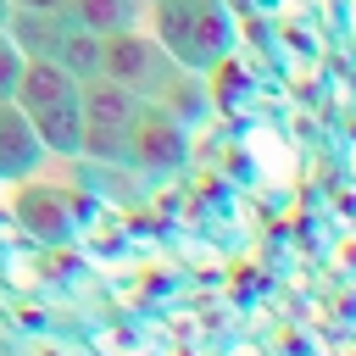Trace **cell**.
I'll use <instances>...</instances> for the list:
<instances>
[{
	"mask_svg": "<svg viewBox=\"0 0 356 356\" xmlns=\"http://www.w3.org/2000/svg\"><path fill=\"white\" fill-rule=\"evenodd\" d=\"M78 78L44 56H22V78H17V106L22 117L33 122L44 156H61V161H78L83 156V111H78Z\"/></svg>",
	"mask_w": 356,
	"mask_h": 356,
	"instance_id": "obj_1",
	"label": "cell"
},
{
	"mask_svg": "<svg viewBox=\"0 0 356 356\" xmlns=\"http://www.w3.org/2000/svg\"><path fill=\"white\" fill-rule=\"evenodd\" d=\"M145 22L161 39V50L178 67H189V72L217 67L228 56V44H234V28H228V17H222L217 0H156L145 11Z\"/></svg>",
	"mask_w": 356,
	"mask_h": 356,
	"instance_id": "obj_2",
	"label": "cell"
},
{
	"mask_svg": "<svg viewBox=\"0 0 356 356\" xmlns=\"http://www.w3.org/2000/svg\"><path fill=\"white\" fill-rule=\"evenodd\" d=\"M78 111H83V156L95 167H128V134L145 117V100L111 78H83L78 89Z\"/></svg>",
	"mask_w": 356,
	"mask_h": 356,
	"instance_id": "obj_3",
	"label": "cell"
},
{
	"mask_svg": "<svg viewBox=\"0 0 356 356\" xmlns=\"http://www.w3.org/2000/svg\"><path fill=\"white\" fill-rule=\"evenodd\" d=\"M184 72H189V67H178L150 28H122V33H106V39H100V78L134 89L145 106H156Z\"/></svg>",
	"mask_w": 356,
	"mask_h": 356,
	"instance_id": "obj_4",
	"label": "cell"
},
{
	"mask_svg": "<svg viewBox=\"0 0 356 356\" xmlns=\"http://www.w3.org/2000/svg\"><path fill=\"white\" fill-rule=\"evenodd\" d=\"M189 156V128L156 106H145V117L128 134V172H178Z\"/></svg>",
	"mask_w": 356,
	"mask_h": 356,
	"instance_id": "obj_5",
	"label": "cell"
},
{
	"mask_svg": "<svg viewBox=\"0 0 356 356\" xmlns=\"http://www.w3.org/2000/svg\"><path fill=\"white\" fill-rule=\"evenodd\" d=\"M39 161H44V145L33 122L22 117L17 100H0V178H33Z\"/></svg>",
	"mask_w": 356,
	"mask_h": 356,
	"instance_id": "obj_6",
	"label": "cell"
},
{
	"mask_svg": "<svg viewBox=\"0 0 356 356\" xmlns=\"http://www.w3.org/2000/svg\"><path fill=\"white\" fill-rule=\"evenodd\" d=\"M17 222H22L33 239H44V245H61V239L72 234L67 195H61V189H44V184H28V189L17 195Z\"/></svg>",
	"mask_w": 356,
	"mask_h": 356,
	"instance_id": "obj_7",
	"label": "cell"
},
{
	"mask_svg": "<svg viewBox=\"0 0 356 356\" xmlns=\"http://www.w3.org/2000/svg\"><path fill=\"white\" fill-rule=\"evenodd\" d=\"M67 11L100 39L122 28H145V0H67Z\"/></svg>",
	"mask_w": 356,
	"mask_h": 356,
	"instance_id": "obj_8",
	"label": "cell"
},
{
	"mask_svg": "<svg viewBox=\"0 0 356 356\" xmlns=\"http://www.w3.org/2000/svg\"><path fill=\"white\" fill-rule=\"evenodd\" d=\"M56 67H67L78 83L100 78V33H89L72 11H67V28H61V44H56Z\"/></svg>",
	"mask_w": 356,
	"mask_h": 356,
	"instance_id": "obj_9",
	"label": "cell"
},
{
	"mask_svg": "<svg viewBox=\"0 0 356 356\" xmlns=\"http://www.w3.org/2000/svg\"><path fill=\"white\" fill-rule=\"evenodd\" d=\"M17 78H22V50L6 39V28H0V100H11L17 95Z\"/></svg>",
	"mask_w": 356,
	"mask_h": 356,
	"instance_id": "obj_10",
	"label": "cell"
},
{
	"mask_svg": "<svg viewBox=\"0 0 356 356\" xmlns=\"http://www.w3.org/2000/svg\"><path fill=\"white\" fill-rule=\"evenodd\" d=\"M67 0H11V11H61Z\"/></svg>",
	"mask_w": 356,
	"mask_h": 356,
	"instance_id": "obj_11",
	"label": "cell"
},
{
	"mask_svg": "<svg viewBox=\"0 0 356 356\" xmlns=\"http://www.w3.org/2000/svg\"><path fill=\"white\" fill-rule=\"evenodd\" d=\"M0 356H33V350H28V339H11V334L0 328Z\"/></svg>",
	"mask_w": 356,
	"mask_h": 356,
	"instance_id": "obj_12",
	"label": "cell"
},
{
	"mask_svg": "<svg viewBox=\"0 0 356 356\" xmlns=\"http://www.w3.org/2000/svg\"><path fill=\"white\" fill-rule=\"evenodd\" d=\"M6 17H11V0H0V28H6Z\"/></svg>",
	"mask_w": 356,
	"mask_h": 356,
	"instance_id": "obj_13",
	"label": "cell"
}]
</instances>
